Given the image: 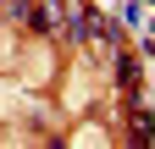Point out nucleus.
Segmentation results:
<instances>
[{
	"instance_id": "f257e3e1",
	"label": "nucleus",
	"mask_w": 155,
	"mask_h": 149,
	"mask_svg": "<svg viewBox=\"0 0 155 149\" xmlns=\"http://www.w3.org/2000/svg\"><path fill=\"white\" fill-rule=\"evenodd\" d=\"M17 61V39H11V28L0 22V66H11Z\"/></svg>"
}]
</instances>
